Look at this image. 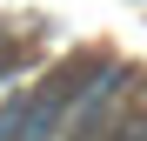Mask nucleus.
Returning a JSON list of instances; mask_svg holds the SVG:
<instances>
[{
    "instance_id": "f257e3e1",
    "label": "nucleus",
    "mask_w": 147,
    "mask_h": 141,
    "mask_svg": "<svg viewBox=\"0 0 147 141\" xmlns=\"http://www.w3.org/2000/svg\"><path fill=\"white\" fill-rule=\"evenodd\" d=\"M74 114V87H40V94H13L0 101V141H54L60 121Z\"/></svg>"
},
{
    "instance_id": "f03ea898",
    "label": "nucleus",
    "mask_w": 147,
    "mask_h": 141,
    "mask_svg": "<svg viewBox=\"0 0 147 141\" xmlns=\"http://www.w3.org/2000/svg\"><path fill=\"white\" fill-rule=\"evenodd\" d=\"M0 67H13V34L0 27Z\"/></svg>"
}]
</instances>
